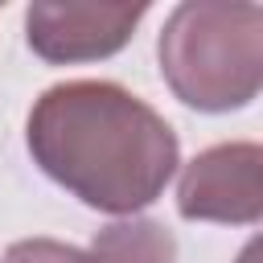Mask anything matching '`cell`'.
I'll return each instance as SVG.
<instances>
[{
	"mask_svg": "<svg viewBox=\"0 0 263 263\" xmlns=\"http://www.w3.org/2000/svg\"><path fill=\"white\" fill-rule=\"evenodd\" d=\"M29 152L45 177L103 214H136L177 168V132L115 82L49 86L29 111Z\"/></svg>",
	"mask_w": 263,
	"mask_h": 263,
	"instance_id": "cell-1",
	"label": "cell"
},
{
	"mask_svg": "<svg viewBox=\"0 0 263 263\" xmlns=\"http://www.w3.org/2000/svg\"><path fill=\"white\" fill-rule=\"evenodd\" d=\"M156 58L185 107H247L263 90V8L222 0L177 4L160 29Z\"/></svg>",
	"mask_w": 263,
	"mask_h": 263,
	"instance_id": "cell-2",
	"label": "cell"
},
{
	"mask_svg": "<svg viewBox=\"0 0 263 263\" xmlns=\"http://www.w3.org/2000/svg\"><path fill=\"white\" fill-rule=\"evenodd\" d=\"M177 210L189 222H263V144H214L177 181Z\"/></svg>",
	"mask_w": 263,
	"mask_h": 263,
	"instance_id": "cell-3",
	"label": "cell"
},
{
	"mask_svg": "<svg viewBox=\"0 0 263 263\" xmlns=\"http://www.w3.org/2000/svg\"><path fill=\"white\" fill-rule=\"evenodd\" d=\"M148 4H33L25 12V37L45 62H95L132 41V29Z\"/></svg>",
	"mask_w": 263,
	"mask_h": 263,
	"instance_id": "cell-4",
	"label": "cell"
},
{
	"mask_svg": "<svg viewBox=\"0 0 263 263\" xmlns=\"http://www.w3.org/2000/svg\"><path fill=\"white\" fill-rule=\"evenodd\" d=\"M173 255H177V242L160 222L132 218L99 230L86 251L53 238H25V242H12L0 263H173Z\"/></svg>",
	"mask_w": 263,
	"mask_h": 263,
	"instance_id": "cell-5",
	"label": "cell"
},
{
	"mask_svg": "<svg viewBox=\"0 0 263 263\" xmlns=\"http://www.w3.org/2000/svg\"><path fill=\"white\" fill-rule=\"evenodd\" d=\"M234 263H263V234H255L242 251H238V259Z\"/></svg>",
	"mask_w": 263,
	"mask_h": 263,
	"instance_id": "cell-6",
	"label": "cell"
}]
</instances>
